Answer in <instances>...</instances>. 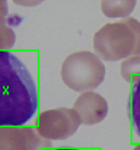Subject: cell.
<instances>
[{"label":"cell","mask_w":140,"mask_h":150,"mask_svg":"<svg viewBox=\"0 0 140 150\" xmlns=\"http://www.w3.org/2000/svg\"><path fill=\"white\" fill-rule=\"evenodd\" d=\"M38 109V93L32 75L19 58L0 51V126H21Z\"/></svg>","instance_id":"obj_1"},{"label":"cell","mask_w":140,"mask_h":150,"mask_svg":"<svg viewBox=\"0 0 140 150\" xmlns=\"http://www.w3.org/2000/svg\"><path fill=\"white\" fill-rule=\"evenodd\" d=\"M94 49L102 60L115 62L140 54V22L126 17L107 23L95 33Z\"/></svg>","instance_id":"obj_2"},{"label":"cell","mask_w":140,"mask_h":150,"mask_svg":"<svg viewBox=\"0 0 140 150\" xmlns=\"http://www.w3.org/2000/svg\"><path fill=\"white\" fill-rule=\"evenodd\" d=\"M106 68L102 59L90 51H79L66 57L61 78L70 89L87 92L96 89L104 81Z\"/></svg>","instance_id":"obj_3"},{"label":"cell","mask_w":140,"mask_h":150,"mask_svg":"<svg viewBox=\"0 0 140 150\" xmlns=\"http://www.w3.org/2000/svg\"><path fill=\"white\" fill-rule=\"evenodd\" d=\"M81 123L80 117L75 109L60 107L40 113L36 130L45 140L60 141L72 137Z\"/></svg>","instance_id":"obj_4"},{"label":"cell","mask_w":140,"mask_h":150,"mask_svg":"<svg viewBox=\"0 0 140 150\" xmlns=\"http://www.w3.org/2000/svg\"><path fill=\"white\" fill-rule=\"evenodd\" d=\"M51 146L32 127L0 126V150H45Z\"/></svg>","instance_id":"obj_5"},{"label":"cell","mask_w":140,"mask_h":150,"mask_svg":"<svg viewBox=\"0 0 140 150\" xmlns=\"http://www.w3.org/2000/svg\"><path fill=\"white\" fill-rule=\"evenodd\" d=\"M81 122L85 125H94L101 122L108 115L109 104L104 97L94 91L83 92L73 103Z\"/></svg>","instance_id":"obj_6"},{"label":"cell","mask_w":140,"mask_h":150,"mask_svg":"<svg viewBox=\"0 0 140 150\" xmlns=\"http://www.w3.org/2000/svg\"><path fill=\"white\" fill-rule=\"evenodd\" d=\"M137 0H102L101 10L109 18H126L134 12Z\"/></svg>","instance_id":"obj_7"},{"label":"cell","mask_w":140,"mask_h":150,"mask_svg":"<svg viewBox=\"0 0 140 150\" xmlns=\"http://www.w3.org/2000/svg\"><path fill=\"white\" fill-rule=\"evenodd\" d=\"M129 114L134 132L140 138V78L132 81V90L129 100Z\"/></svg>","instance_id":"obj_8"},{"label":"cell","mask_w":140,"mask_h":150,"mask_svg":"<svg viewBox=\"0 0 140 150\" xmlns=\"http://www.w3.org/2000/svg\"><path fill=\"white\" fill-rule=\"evenodd\" d=\"M121 76L128 82L140 78V54L126 58L121 63Z\"/></svg>","instance_id":"obj_9"},{"label":"cell","mask_w":140,"mask_h":150,"mask_svg":"<svg viewBox=\"0 0 140 150\" xmlns=\"http://www.w3.org/2000/svg\"><path fill=\"white\" fill-rule=\"evenodd\" d=\"M16 35L13 29L7 26L6 16L0 13V51L13 48L15 43Z\"/></svg>","instance_id":"obj_10"},{"label":"cell","mask_w":140,"mask_h":150,"mask_svg":"<svg viewBox=\"0 0 140 150\" xmlns=\"http://www.w3.org/2000/svg\"><path fill=\"white\" fill-rule=\"evenodd\" d=\"M45 0H13L14 4L23 7H35L41 4Z\"/></svg>","instance_id":"obj_11"},{"label":"cell","mask_w":140,"mask_h":150,"mask_svg":"<svg viewBox=\"0 0 140 150\" xmlns=\"http://www.w3.org/2000/svg\"><path fill=\"white\" fill-rule=\"evenodd\" d=\"M54 150H80V149H77V148H70V147H64V148H57V149H54Z\"/></svg>","instance_id":"obj_12"},{"label":"cell","mask_w":140,"mask_h":150,"mask_svg":"<svg viewBox=\"0 0 140 150\" xmlns=\"http://www.w3.org/2000/svg\"><path fill=\"white\" fill-rule=\"evenodd\" d=\"M132 150H140V144H138V145H136L135 147L132 149Z\"/></svg>","instance_id":"obj_13"}]
</instances>
